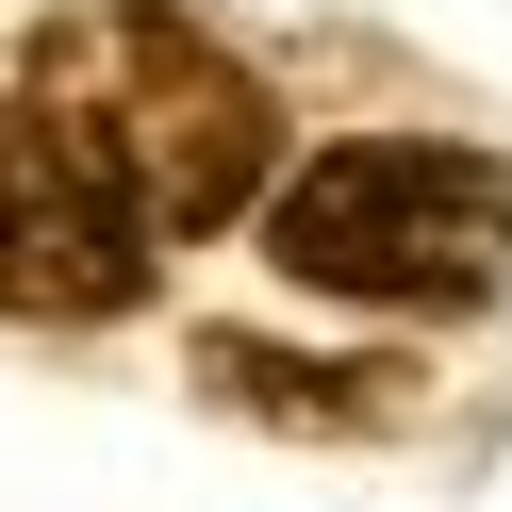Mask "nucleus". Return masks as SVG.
<instances>
[{"label":"nucleus","instance_id":"obj_1","mask_svg":"<svg viewBox=\"0 0 512 512\" xmlns=\"http://www.w3.org/2000/svg\"><path fill=\"white\" fill-rule=\"evenodd\" d=\"M17 83H34V116L116 182V215H133L149 248L232 232V215L281 182V100H265V67L215 50L182 0H50Z\"/></svg>","mask_w":512,"mask_h":512},{"label":"nucleus","instance_id":"obj_4","mask_svg":"<svg viewBox=\"0 0 512 512\" xmlns=\"http://www.w3.org/2000/svg\"><path fill=\"white\" fill-rule=\"evenodd\" d=\"M397 380L413 364H298V347H248V331H199V397L265 413V430H397Z\"/></svg>","mask_w":512,"mask_h":512},{"label":"nucleus","instance_id":"obj_3","mask_svg":"<svg viewBox=\"0 0 512 512\" xmlns=\"http://www.w3.org/2000/svg\"><path fill=\"white\" fill-rule=\"evenodd\" d=\"M149 298V232L116 215V182L34 116V83L0 100V314L17 331H100Z\"/></svg>","mask_w":512,"mask_h":512},{"label":"nucleus","instance_id":"obj_2","mask_svg":"<svg viewBox=\"0 0 512 512\" xmlns=\"http://www.w3.org/2000/svg\"><path fill=\"white\" fill-rule=\"evenodd\" d=\"M265 265L298 298H364V314H463L512 281V166L446 133H347L265 199Z\"/></svg>","mask_w":512,"mask_h":512}]
</instances>
